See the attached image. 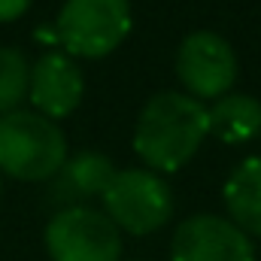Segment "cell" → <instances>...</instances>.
I'll use <instances>...</instances> for the list:
<instances>
[{
  "mask_svg": "<svg viewBox=\"0 0 261 261\" xmlns=\"http://www.w3.org/2000/svg\"><path fill=\"white\" fill-rule=\"evenodd\" d=\"M210 134L206 107L179 91L155 94L137 116L134 152L152 167V173H173L186 167Z\"/></svg>",
  "mask_w": 261,
  "mask_h": 261,
  "instance_id": "1",
  "label": "cell"
},
{
  "mask_svg": "<svg viewBox=\"0 0 261 261\" xmlns=\"http://www.w3.org/2000/svg\"><path fill=\"white\" fill-rule=\"evenodd\" d=\"M64 161L67 140L52 119L34 110L0 116V173L21 182H46Z\"/></svg>",
  "mask_w": 261,
  "mask_h": 261,
  "instance_id": "2",
  "label": "cell"
},
{
  "mask_svg": "<svg viewBox=\"0 0 261 261\" xmlns=\"http://www.w3.org/2000/svg\"><path fill=\"white\" fill-rule=\"evenodd\" d=\"M55 34L70 55L103 58L130 34L128 0H67L58 12Z\"/></svg>",
  "mask_w": 261,
  "mask_h": 261,
  "instance_id": "3",
  "label": "cell"
},
{
  "mask_svg": "<svg viewBox=\"0 0 261 261\" xmlns=\"http://www.w3.org/2000/svg\"><path fill=\"white\" fill-rule=\"evenodd\" d=\"M100 197L113 225L130 234H155L173 213V195L167 182L152 170H116Z\"/></svg>",
  "mask_w": 261,
  "mask_h": 261,
  "instance_id": "4",
  "label": "cell"
},
{
  "mask_svg": "<svg viewBox=\"0 0 261 261\" xmlns=\"http://www.w3.org/2000/svg\"><path fill=\"white\" fill-rule=\"evenodd\" d=\"M52 261H119L122 234L113 219L91 206H64L46 225Z\"/></svg>",
  "mask_w": 261,
  "mask_h": 261,
  "instance_id": "5",
  "label": "cell"
},
{
  "mask_svg": "<svg viewBox=\"0 0 261 261\" xmlns=\"http://www.w3.org/2000/svg\"><path fill=\"white\" fill-rule=\"evenodd\" d=\"M176 76L195 100L225 97L237 79V55L225 37L213 31H195L179 43Z\"/></svg>",
  "mask_w": 261,
  "mask_h": 261,
  "instance_id": "6",
  "label": "cell"
},
{
  "mask_svg": "<svg viewBox=\"0 0 261 261\" xmlns=\"http://www.w3.org/2000/svg\"><path fill=\"white\" fill-rule=\"evenodd\" d=\"M173 261H255V249L249 237L228 219L200 213L186 219L173 240H170Z\"/></svg>",
  "mask_w": 261,
  "mask_h": 261,
  "instance_id": "7",
  "label": "cell"
},
{
  "mask_svg": "<svg viewBox=\"0 0 261 261\" xmlns=\"http://www.w3.org/2000/svg\"><path fill=\"white\" fill-rule=\"evenodd\" d=\"M85 82H82V70L70 55L61 52H46L43 58H37L31 67V88L28 97L37 107L40 116L46 119H64L70 116L79 100H82Z\"/></svg>",
  "mask_w": 261,
  "mask_h": 261,
  "instance_id": "8",
  "label": "cell"
},
{
  "mask_svg": "<svg viewBox=\"0 0 261 261\" xmlns=\"http://www.w3.org/2000/svg\"><path fill=\"white\" fill-rule=\"evenodd\" d=\"M55 176H58L55 179V197L61 203H70V200L103 195L116 176V167L103 152H76L73 158H67L64 167Z\"/></svg>",
  "mask_w": 261,
  "mask_h": 261,
  "instance_id": "9",
  "label": "cell"
},
{
  "mask_svg": "<svg viewBox=\"0 0 261 261\" xmlns=\"http://www.w3.org/2000/svg\"><path fill=\"white\" fill-rule=\"evenodd\" d=\"M225 206L246 237H261V158H249L231 170L225 182Z\"/></svg>",
  "mask_w": 261,
  "mask_h": 261,
  "instance_id": "10",
  "label": "cell"
},
{
  "mask_svg": "<svg viewBox=\"0 0 261 261\" xmlns=\"http://www.w3.org/2000/svg\"><path fill=\"white\" fill-rule=\"evenodd\" d=\"M210 113V134H216L222 143H246L261 130V100L252 94H225L216 100Z\"/></svg>",
  "mask_w": 261,
  "mask_h": 261,
  "instance_id": "11",
  "label": "cell"
},
{
  "mask_svg": "<svg viewBox=\"0 0 261 261\" xmlns=\"http://www.w3.org/2000/svg\"><path fill=\"white\" fill-rule=\"evenodd\" d=\"M31 88V64L21 49L0 46V116L15 113Z\"/></svg>",
  "mask_w": 261,
  "mask_h": 261,
  "instance_id": "12",
  "label": "cell"
},
{
  "mask_svg": "<svg viewBox=\"0 0 261 261\" xmlns=\"http://www.w3.org/2000/svg\"><path fill=\"white\" fill-rule=\"evenodd\" d=\"M31 0H0V21H15L28 12Z\"/></svg>",
  "mask_w": 261,
  "mask_h": 261,
  "instance_id": "13",
  "label": "cell"
}]
</instances>
